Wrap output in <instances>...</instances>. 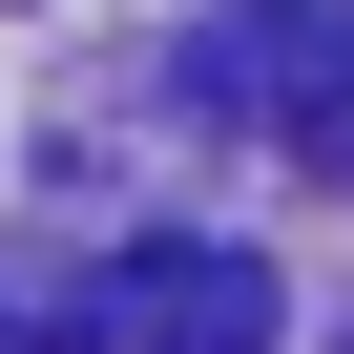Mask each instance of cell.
<instances>
[{"label":"cell","mask_w":354,"mask_h":354,"mask_svg":"<svg viewBox=\"0 0 354 354\" xmlns=\"http://www.w3.org/2000/svg\"><path fill=\"white\" fill-rule=\"evenodd\" d=\"M0 354H271V250H230V230L84 250L63 292H0Z\"/></svg>","instance_id":"1"},{"label":"cell","mask_w":354,"mask_h":354,"mask_svg":"<svg viewBox=\"0 0 354 354\" xmlns=\"http://www.w3.org/2000/svg\"><path fill=\"white\" fill-rule=\"evenodd\" d=\"M271 125L313 188H354V0H292V42H271Z\"/></svg>","instance_id":"2"}]
</instances>
